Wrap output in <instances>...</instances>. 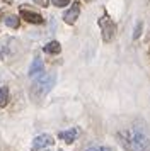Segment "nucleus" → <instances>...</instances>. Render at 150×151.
Segmentation results:
<instances>
[{
    "label": "nucleus",
    "instance_id": "15",
    "mask_svg": "<svg viewBox=\"0 0 150 151\" xmlns=\"http://www.w3.org/2000/svg\"><path fill=\"white\" fill-rule=\"evenodd\" d=\"M97 151H113L109 146H101V148H97Z\"/></svg>",
    "mask_w": 150,
    "mask_h": 151
},
{
    "label": "nucleus",
    "instance_id": "11",
    "mask_svg": "<svg viewBox=\"0 0 150 151\" xmlns=\"http://www.w3.org/2000/svg\"><path fill=\"white\" fill-rule=\"evenodd\" d=\"M5 24L9 27L17 29L19 27V17H17V15H9V17H5Z\"/></svg>",
    "mask_w": 150,
    "mask_h": 151
},
{
    "label": "nucleus",
    "instance_id": "14",
    "mask_svg": "<svg viewBox=\"0 0 150 151\" xmlns=\"http://www.w3.org/2000/svg\"><path fill=\"white\" fill-rule=\"evenodd\" d=\"M34 4H38L41 7H48L50 5V0H34Z\"/></svg>",
    "mask_w": 150,
    "mask_h": 151
},
{
    "label": "nucleus",
    "instance_id": "6",
    "mask_svg": "<svg viewBox=\"0 0 150 151\" xmlns=\"http://www.w3.org/2000/svg\"><path fill=\"white\" fill-rule=\"evenodd\" d=\"M20 17H24V21L31 22V24H43V17L39 14H36V12H31V10H27V9H20Z\"/></svg>",
    "mask_w": 150,
    "mask_h": 151
},
{
    "label": "nucleus",
    "instance_id": "17",
    "mask_svg": "<svg viewBox=\"0 0 150 151\" xmlns=\"http://www.w3.org/2000/svg\"><path fill=\"white\" fill-rule=\"evenodd\" d=\"M85 2H89V0H85Z\"/></svg>",
    "mask_w": 150,
    "mask_h": 151
},
{
    "label": "nucleus",
    "instance_id": "4",
    "mask_svg": "<svg viewBox=\"0 0 150 151\" xmlns=\"http://www.w3.org/2000/svg\"><path fill=\"white\" fill-rule=\"evenodd\" d=\"M79 15H80V4L79 2H72L68 10H65V14H63V21L67 24H75Z\"/></svg>",
    "mask_w": 150,
    "mask_h": 151
},
{
    "label": "nucleus",
    "instance_id": "13",
    "mask_svg": "<svg viewBox=\"0 0 150 151\" xmlns=\"http://www.w3.org/2000/svg\"><path fill=\"white\" fill-rule=\"evenodd\" d=\"M53 4L56 5V7H65V5L70 4V0H53Z\"/></svg>",
    "mask_w": 150,
    "mask_h": 151
},
{
    "label": "nucleus",
    "instance_id": "5",
    "mask_svg": "<svg viewBox=\"0 0 150 151\" xmlns=\"http://www.w3.org/2000/svg\"><path fill=\"white\" fill-rule=\"evenodd\" d=\"M55 143V139L50 134H39L33 139V151H39V150H44L48 146H51Z\"/></svg>",
    "mask_w": 150,
    "mask_h": 151
},
{
    "label": "nucleus",
    "instance_id": "16",
    "mask_svg": "<svg viewBox=\"0 0 150 151\" xmlns=\"http://www.w3.org/2000/svg\"><path fill=\"white\" fill-rule=\"evenodd\" d=\"M85 151H97V150H94V148H87Z\"/></svg>",
    "mask_w": 150,
    "mask_h": 151
},
{
    "label": "nucleus",
    "instance_id": "8",
    "mask_svg": "<svg viewBox=\"0 0 150 151\" xmlns=\"http://www.w3.org/2000/svg\"><path fill=\"white\" fill-rule=\"evenodd\" d=\"M77 136H79V129L77 127H70V129H67V131H61L60 134H58V137L60 139H63L65 143H68V144H72L77 139Z\"/></svg>",
    "mask_w": 150,
    "mask_h": 151
},
{
    "label": "nucleus",
    "instance_id": "12",
    "mask_svg": "<svg viewBox=\"0 0 150 151\" xmlns=\"http://www.w3.org/2000/svg\"><path fill=\"white\" fill-rule=\"evenodd\" d=\"M142 29H143V22L142 21H138L136 22V26H135V32H133V39H138L140 37V34H142Z\"/></svg>",
    "mask_w": 150,
    "mask_h": 151
},
{
    "label": "nucleus",
    "instance_id": "1",
    "mask_svg": "<svg viewBox=\"0 0 150 151\" xmlns=\"http://www.w3.org/2000/svg\"><path fill=\"white\" fill-rule=\"evenodd\" d=\"M119 139L128 151H150V137L140 129L121 131Z\"/></svg>",
    "mask_w": 150,
    "mask_h": 151
},
{
    "label": "nucleus",
    "instance_id": "7",
    "mask_svg": "<svg viewBox=\"0 0 150 151\" xmlns=\"http://www.w3.org/2000/svg\"><path fill=\"white\" fill-rule=\"evenodd\" d=\"M44 71V65H43V60L41 58H34L31 66H29V76H38V75H43Z\"/></svg>",
    "mask_w": 150,
    "mask_h": 151
},
{
    "label": "nucleus",
    "instance_id": "3",
    "mask_svg": "<svg viewBox=\"0 0 150 151\" xmlns=\"http://www.w3.org/2000/svg\"><path fill=\"white\" fill-rule=\"evenodd\" d=\"M99 27L102 31V41H106V42L113 41V37L116 34V24L113 22V19L108 14H104L99 19Z\"/></svg>",
    "mask_w": 150,
    "mask_h": 151
},
{
    "label": "nucleus",
    "instance_id": "9",
    "mask_svg": "<svg viewBox=\"0 0 150 151\" xmlns=\"http://www.w3.org/2000/svg\"><path fill=\"white\" fill-rule=\"evenodd\" d=\"M43 51L44 53H48V55H58L61 51V46L58 41H50L44 44V48H43Z\"/></svg>",
    "mask_w": 150,
    "mask_h": 151
},
{
    "label": "nucleus",
    "instance_id": "2",
    "mask_svg": "<svg viewBox=\"0 0 150 151\" xmlns=\"http://www.w3.org/2000/svg\"><path fill=\"white\" fill-rule=\"evenodd\" d=\"M55 80H56V76H55L53 73H51V75H41L39 78L33 83V87H31V95L36 97V99L44 97L50 90L53 88Z\"/></svg>",
    "mask_w": 150,
    "mask_h": 151
},
{
    "label": "nucleus",
    "instance_id": "10",
    "mask_svg": "<svg viewBox=\"0 0 150 151\" xmlns=\"http://www.w3.org/2000/svg\"><path fill=\"white\" fill-rule=\"evenodd\" d=\"M7 102H9V88L0 87V107H5Z\"/></svg>",
    "mask_w": 150,
    "mask_h": 151
}]
</instances>
